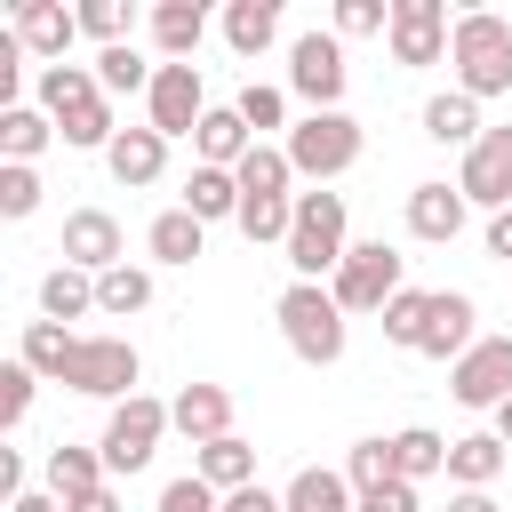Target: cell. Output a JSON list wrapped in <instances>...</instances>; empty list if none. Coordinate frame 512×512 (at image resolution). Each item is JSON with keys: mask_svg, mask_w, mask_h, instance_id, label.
Here are the masks:
<instances>
[{"mask_svg": "<svg viewBox=\"0 0 512 512\" xmlns=\"http://www.w3.org/2000/svg\"><path fill=\"white\" fill-rule=\"evenodd\" d=\"M40 112L56 120V136L72 152H112V104L96 88V64H40Z\"/></svg>", "mask_w": 512, "mask_h": 512, "instance_id": "obj_1", "label": "cell"}, {"mask_svg": "<svg viewBox=\"0 0 512 512\" xmlns=\"http://www.w3.org/2000/svg\"><path fill=\"white\" fill-rule=\"evenodd\" d=\"M272 320H280V336H288V352L304 368H336L344 344H352V312L328 296V280H288L280 304H272Z\"/></svg>", "mask_w": 512, "mask_h": 512, "instance_id": "obj_2", "label": "cell"}, {"mask_svg": "<svg viewBox=\"0 0 512 512\" xmlns=\"http://www.w3.org/2000/svg\"><path fill=\"white\" fill-rule=\"evenodd\" d=\"M448 64H456V88L472 104L488 96H512V24L496 8H464L456 32H448Z\"/></svg>", "mask_w": 512, "mask_h": 512, "instance_id": "obj_3", "label": "cell"}, {"mask_svg": "<svg viewBox=\"0 0 512 512\" xmlns=\"http://www.w3.org/2000/svg\"><path fill=\"white\" fill-rule=\"evenodd\" d=\"M344 192H296V232H288V264H296V280H336V264L352 256V240H344Z\"/></svg>", "mask_w": 512, "mask_h": 512, "instance_id": "obj_4", "label": "cell"}, {"mask_svg": "<svg viewBox=\"0 0 512 512\" xmlns=\"http://www.w3.org/2000/svg\"><path fill=\"white\" fill-rule=\"evenodd\" d=\"M360 152H368V128H360L352 112H304V120L288 128V168H296V176H312L320 192H328Z\"/></svg>", "mask_w": 512, "mask_h": 512, "instance_id": "obj_5", "label": "cell"}, {"mask_svg": "<svg viewBox=\"0 0 512 512\" xmlns=\"http://www.w3.org/2000/svg\"><path fill=\"white\" fill-rule=\"evenodd\" d=\"M136 376H144V352L128 344V336H80L72 344V368H64V384L72 392H88V400H136Z\"/></svg>", "mask_w": 512, "mask_h": 512, "instance_id": "obj_6", "label": "cell"}, {"mask_svg": "<svg viewBox=\"0 0 512 512\" xmlns=\"http://www.w3.org/2000/svg\"><path fill=\"white\" fill-rule=\"evenodd\" d=\"M160 432H176L168 424V400H152V392H136V400H120L112 416H104V472L112 480H128V472H144L152 464V448H160Z\"/></svg>", "mask_w": 512, "mask_h": 512, "instance_id": "obj_7", "label": "cell"}, {"mask_svg": "<svg viewBox=\"0 0 512 512\" xmlns=\"http://www.w3.org/2000/svg\"><path fill=\"white\" fill-rule=\"evenodd\" d=\"M288 88H296L312 112H344V88H352L344 40H336V32H296V40H288Z\"/></svg>", "mask_w": 512, "mask_h": 512, "instance_id": "obj_8", "label": "cell"}, {"mask_svg": "<svg viewBox=\"0 0 512 512\" xmlns=\"http://www.w3.org/2000/svg\"><path fill=\"white\" fill-rule=\"evenodd\" d=\"M400 264H408L400 248H384V240H360V248H352V256L336 264L328 296H336L344 312H376V320H384V304H392V296L408 288V280H400Z\"/></svg>", "mask_w": 512, "mask_h": 512, "instance_id": "obj_9", "label": "cell"}, {"mask_svg": "<svg viewBox=\"0 0 512 512\" xmlns=\"http://www.w3.org/2000/svg\"><path fill=\"white\" fill-rule=\"evenodd\" d=\"M144 128H160L168 144L176 136H200V120H208V88H200V64H160L152 72V96H144Z\"/></svg>", "mask_w": 512, "mask_h": 512, "instance_id": "obj_10", "label": "cell"}, {"mask_svg": "<svg viewBox=\"0 0 512 512\" xmlns=\"http://www.w3.org/2000/svg\"><path fill=\"white\" fill-rule=\"evenodd\" d=\"M448 392H456L464 408H488V416H496V408L512 400V336H480V344L448 368Z\"/></svg>", "mask_w": 512, "mask_h": 512, "instance_id": "obj_11", "label": "cell"}, {"mask_svg": "<svg viewBox=\"0 0 512 512\" xmlns=\"http://www.w3.org/2000/svg\"><path fill=\"white\" fill-rule=\"evenodd\" d=\"M448 8L440 0H392V64H408V72H424V64H440L448 56Z\"/></svg>", "mask_w": 512, "mask_h": 512, "instance_id": "obj_12", "label": "cell"}, {"mask_svg": "<svg viewBox=\"0 0 512 512\" xmlns=\"http://www.w3.org/2000/svg\"><path fill=\"white\" fill-rule=\"evenodd\" d=\"M120 248H128V240H120V216H112V208H72V216H64L56 256H64L72 272H96V280H104L112 264H128Z\"/></svg>", "mask_w": 512, "mask_h": 512, "instance_id": "obj_13", "label": "cell"}, {"mask_svg": "<svg viewBox=\"0 0 512 512\" xmlns=\"http://www.w3.org/2000/svg\"><path fill=\"white\" fill-rule=\"evenodd\" d=\"M456 192L472 200V208H512V128H488L472 152H464V168H456Z\"/></svg>", "mask_w": 512, "mask_h": 512, "instance_id": "obj_14", "label": "cell"}, {"mask_svg": "<svg viewBox=\"0 0 512 512\" xmlns=\"http://www.w3.org/2000/svg\"><path fill=\"white\" fill-rule=\"evenodd\" d=\"M472 344H480V304H472L464 288H432V320H424V344H416V352L456 368Z\"/></svg>", "mask_w": 512, "mask_h": 512, "instance_id": "obj_15", "label": "cell"}, {"mask_svg": "<svg viewBox=\"0 0 512 512\" xmlns=\"http://www.w3.org/2000/svg\"><path fill=\"white\" fill-rule=\"evenodd\" d=\"M8 32L24 40V56L64 64V48H72V32H80V8H64V0H16V24H8Z\"/></svg>", "mask_w": 512, "mask_h": 512, "instance_id": "obj_16", "label": "cell"}, {"mask_svg": "<svg viewBox=\"0 0 512 512\" xmlns=\"http://www.w3.org/2000/svg\"><path fill=\"white\" fill-rule=\"evenodd\" d=\"M168 424H176L192 448H208V440L232 432V392H224V384H184V392L168 400Z\"/></svg>", "mask_w": 512, "mask_h": 512, "instance_id": "obj_17", "label": "cell"}, {"mask_svg": "<svg viewBox=\"0 0 512 512\" xmlns=\"http://www.w3.org/2000/svg\"><path fill=\"white\" fill-rule=\"evenodd\" d=\"M192 152H200V168H240V160L256 152V128L240 120V104H208V120H200Z\"/></svg>", "mask_w": 512, "mask_h": 512, "instance_id": "obj_18", "label": "cell"}, {"mask_svg": "<svg viewBox=\"0 0 512 512\" xmlns=\"http://www.w3.org/2000/svg\"><path fill=\"white\" fill-rule=\"evenodd\" d=\"M200 40H208V8H200V0H160V8H152V48H160L168 64H192Z\"/></svg>", "mask_w": 512, "mask_h": 512, "instance_id": "obj_19", "label": "cell"}, {"mask_svg": "<svg viewBox=\"0 0 512 512\" xmlns=\"http://www.w3.org/2000/svg\"><path fill=\"white\" fill-rule=\"evenodd\" d=\"M104 168H112V184H160V168H168V136H160V128H120L112 152H104Z\"/></svg>", "mask_w": 512, "mask_h": 512, "instance_id": "obj_20", "label": "cell"}, {"mask_svg": "<svg viewBox=\"0 0 512 512\" xmlns=\"http://www.w3.org/2000/svg\"><path fill=\"white\" fill-rule=\"evenodd\" d=\"M464 216H472V200H464L456 184H416V192H408V232H416V240H456Z\"/></svg>", "mask_w": 512, "mask_h": 512, "instance_id": "obj_21", "label": "cell"}, {"mask_svg": "<svg viewBox=\"0 0 512 512\" xmlns=\"http://www.w3.org/2000/svg\"><path fill=\"white\" fill-rule=\"evenodd\" d=\"M200 248H208V224H200L192 208H160V216L144 224V256H152V264H192Z\"/></svg>", "mask_w": 512, "mask_h": 512, "instance_id": "obj_22", "label": "cell"}, {"mask_svg": "<svg viewBox=\"0 0 512 512\" xmlns=\"http://www.w3.org/2000/svg\"><path fill=\"white\" fill-rule=\"evenodd\" d=\"M192 472H200L216 496H240V488H256V448H248L240 432H224V440H208V448L192 456Z\"/></svg>", "mask_w": 512, "mask_h": 512, "instance_id": "obj_23", "label": "cell"}, {"mask_svg": "<svg viewBox=\"0 0 512 512\" xmlns=\"http://www.w3.org/2000/svg\"><path fill=\"white\" fill-rule=\"evenodd\" d=\"M280 504H288V512H360V496H352V480H344L336 464H304V472L280 488Z\"/></svg>", "mask_w": 512, "mask_h": 512, "instance_id": "obj_24", "label": "cell"}, {"mask_svg": "<svg viewBox=\"0 0 512 512\" xmlns=\"http://www.w3.org/2000/svg\"><path fill=\"white\" fill-rule=\"evenodd\" d=\"M424 136H432V144H464V152H472L488 128H480V104H472L464 88H440V96H424Z\"/></svg>", "mask_w": 512, "mask_h": 512, "instance_id": "obj_25", "label": "cell"}, {"mask_svg": "<svg viewBox=\"0 0 512 512\" xmlns=\"http://www.w3.org/2000/svg\"><path fill=\"white\" fill-rule=\"evenodd\" d=\"M112 472H104V448H72V440H56L48 448V496L56 504H72V496H88V488H104Z\"/></svg>", "mask_w": 512, "mask_h": 512, "instance_id": "obj_26", "label": "cell"}, {"mask_svg": "<svg viewBox=\"0 0 512 512\" xmlns=\"http://www.w3.org/2000/svg\"><path fill=\"white\" fill-rule=\"evenodd\" d=\"M224 40H232V56H264L280 40V0H232L224 8Z\"/></svg>", "mask_w": 512, "mask_h": 512, "instance_id": "obj_27", "label": "cell"}, {"mask_svg": "<svg viewBox=\"0 0 512 512\" xmlns=\"http://www.w3.org/2000/svg\"><path fill=\"white\" fill-rule=\"evenodd\" d=\"M176 208H192L200 224H224V216H240V176H232V168H192Z\"/></svg>", "mask_w": 512, "mask_h": 512, "instance_id": "obj_28", "label": "cell"}, {"mask_svg": "<svg viewBox=\"0 0 512 512\" xmlns=\"http://www.w3.org/2000/svg\"><path fill=\"white\" fill-rule=\"evenodd\" d=\"M72 344H80V336H72L64 320H24V344H16V360H24L32 376H56V384H64V368H72Z\"/></svg>", "mask_w": 512, "mask_h": 512, "instance_id": "obj_29", "label": "cell"}, {"mask_svg": "<svg viewBox=\"0 0 512 512\" xmlns=\"http://www.w3.org/2000/svg\"><path fill=\"white\" fill-rule=\"evenodd\" d=\"M48 144H56V120H48L40 104H16V112H0V160H24V168H32Z\"/></svg>", "mask_w": 512, "mask_h": 512, "instance_id": "obj_30", "label": "cell"}, {"mask_svg": "<svg viewBox=\"0 0 512 512\" xmlns=\"http://www.w3.org/2000/svg\"><path fill=\"white\" fill-rule=\"evenodd\" d=\"M240 200H288V184H296V168H288V144H256L240 168Z\"/></svg>", "mask_w": 512, "mask_h": 512, "instance_id": "obj_31", "label": "cell"}, {"mask_svg": "<svg viewBox=\"0 0 512 512\" xmlns=\"http://www.w3.org/2000/svg\"><path fill=\"white\" fill-rule=\"evenodd\" d=\"M392 464H400L408 488H424L432 472H448V440H440L432 424H408V432H392Z\"/></svg>", "mask_w": 512, "mask_h": 512, "instance_id": "obj_32", "label": "cell"}, {"mask_svg": "<svg viewBox=\"0 0 512 512\" xmlns=\"http://www.w3.org/2000/svg\"><path fill=\"white\" fill-rule=\"evenodd\" d=\"M504 472V440L496 432H464V440H448V480L456 488H488Z\"/></svg>", "mask_w": 512, "mask_h": 512, "instance_id": "obj_33", "label": "cell"}, {"mask_svg": "<svg viewBox=\"0 0 512 512\" xmlns=\"http://www.w3.org/2000/svg\"><path fill=\"white\" fill-rule=\"evenodd\" d=\"M152 72H160V64H144L136 40L96 48V88H104V96H152Z\"/></svg>", "mask_w": 512, "mask_h": 512, "instance_id": "obj_34", "label": "cell"}, {"mask_svg": "<svg viewBox=\"0 0 512 512\" xmlns=\"http://www.w3.org/2000/svg\"><path fill=\"white\" fill-rule=\"evenodd\" d=\"M80 312H96V272L56 264V272L40 280V320H80Z\"/></svg>", "mask_w": 512, "mask_h": 512, "instance_id": "obj_35", "label": "cell"}, {"mask_svg": "<svg viewBox=\"0 0 512 512\" xmlns=\"http://www.w3.org/2000/svg\"><path fill=\"white\" fill-rule=\"evenodd\" d=\"M256 248H288V232H296V192L288 200H240V216H232Z\"/></svg>", "mask_w": 512, "mask_h": 512, "instance_id": "obj_36", "label": "cell"}, {"mask_svg": "<svg viewBox=\"0 0 512 512\" xmlns=\"http://www.w3.org/2000/svg\"><path fill=\"white\" fill-rule=\"evenodd\" d=\"M144 304H152V272H144V264H112V272L96 280V312L128 320V312H144Z\"/></svg>", "mask_w": 512, "mask_h": 512, "instance_id": "obj_37", "label": "cell"}, {"mask_svg": "<svg viewBox=\"0 0 512 512\" xmlns=\"http://www.w3.org/2000/svg\"><path fill=\"white\" fill-rule=\"evenodd\" d=\"M424 320H432V288H400L392 304H384V344H400V352H416L424 344Z\"/></svg>", "mask_w": 512, "mask_h": 512, "instance_id": "obj_38", "label": "cell"}, {"mask_svg": "<svg viewBox=\"0 0 512 512\" xmlns=\"http://www.w3.org/2000/svg\"><path fill=\"white\" fill-rule=\"evenodd\" d=\"M344 480H352V496H376V488H392V480H400V464H392V440H352V456H344Z\"/></svg>", "mask_w": 512, "mask_h": 512, "instance_id": "obj_39", "label": "cell"}, {"mask_svg": "<svg viewBox=\"0 0 512 512\" xmlns=\"http://www.w3.org/2000/svg\"><path fill=\"white\" fill-rule=\"evenodd\" d=\"M40 208V168H24V160H0V216L8 224H24Z\"/></svg>", "mask_w": 512, "mask_h": 512, "instance_id": "obj_40", "label": "cell"}, {"mask_svg": "<svg viewBox=\"0 0 512 512\" xmlns=\"http://www.w3.org/2000/svg\"><path fill=\"white\" fill-rule=\"evenodd\" d=\"M128 24H136V16H128V0H80V32H88L96 48H120V40H128Z\"/></svg>", "mask_w": 512, "mask_h": 512, "instance_id": "obj_41", "label": "cell"}, {"mask_svg": "<svg viewBox=\"0 0 512 512\" xmlns=\"http://www.w3.org/2000/svg\"><path fill=\"white\" fill-rule=\"evenodd\" d=\"M392 32V0H336V40H368Z\"/></svg>", "mask_w": 512, "mask_h": 512, "instance_id": "obj_42", "label": "cell"}, {"mask_svg": "<svg viewBox=\"0 0 512 512\" xmlns=\"http://www.w3.org/2000/svg\"><path fill=\"white\" fill-rule=\"evenodd\" d=\"M32 392H40V376H32L24 360H8V368H0V424H8V432L32 416Z\"/></svg>", "mask_w": 512, "mask_h": 512, "instance_id": "obj_43", "label": "cell"}, {"mask_svg": "<svg viewBox=\"0 0 512 512\" xmlns=\"http://www.w3.org/2000/svg\"><path fill=\"white\" fill-rule=\"evenodd\" d=\"M232 104H240V120H248V128H256V136H264V128H280V120H288V96H280V88H264V80H248V88H240V96H232Z\"/></svg>", "mask_w": 512, "mask_h": 512, "instance_id": "obj_44", "label": "cell"}, {"mask_svg": "<svg viewBox=\"0 0 512 512\" xmlns=\"http://www.w3.org/2000/svg\"><path fill=\"white\" fill-rule=\"evenodd\" d=\"M160 512H224V496H216L200 472H184V480H168V488H160Z\"/></svg>", "mask_w": 512, "mask_h": 512, "instance_id": "obj_45", "label": "cell"}, {"mask_svg": "<svg viewBox=\"0 0 512 512\" xmlns=\"http://www.w3.org/2000/svg\"><path fill=\"white\" fill-rule=\"evenodd\" d=\"M360 512H416V488H408V480H392V488L360 496Z\"/></svg>", "mask_w": 512, "mask_h": 512, "instance_id": "obj_46", "label": "cell"}, {"mask_svg": "<svg viewBox=\"0 0 512 512\" xmlns=\"http://www.w3.org/2000/svg\"><path fill=\"white\" fill-rule=\"evenodd\" d=\"M224 512H288L272 488H240V496H224Z\"/></svg>", "mask_w": 512, "mask_h": 512, "instance_id": "obj_47", "label": "cell"}, {"mask_svg": "<svg viewBox=\"0 0 512 512\" xmlns=\"http://www.w3.org/2000/svg\"><path fill=\"white\" fill-rule=\"evenodd\" d=\"M64 512H120V488H112V480H104V488H88V496H72V504H64Z\"/></svg>", "mask_w": 512, "mask_h": 512, "instance_id": "obj_48", "label": "cell"}, {"mask_svg": "<svg viewBox=\"0 0 512 512\" xmlns=\"http://www.w3.org/2000/svg\"><path fill=\"white\" fill-rule=\"evenodd\" d=\"M488 256H504V264H512V208H496V216H488Z\"/></svg>", "mask_w": 512, "mask_h": 512, "instance_id": "obj_49", "label": "cell"}, {"mask_svg": "<svg viewBox=\"0 0 512 512\" xmlns=\"http://www.w3.org/2000/svg\"><path fill=\"white\" fill-rule=\"evenodd\" d=\"M448 512H496V496H488V488H456V496H448Z\"/></svg>", "mask_w": 512, "mask_h": 512, "instance_id": "obj_50", "label": "cell"}, {"mask_svg": "<svg viewBox=\"0 0 512 512\" xmlns=\"http://www.w3.org/2000/svg\"><path fill=\"white\" fill-rule=\"evenodd\" d=\"M8 512H64V504H56V496H40V488H24V496H16Z\"/></svg>", "mask_w": 512, "mask_h": 512, "instance_id": "obj_51", "label": "cell"}, {"mask_svg": "<svg viewBox=\"0 0 512 512\" xmlns=\"http://www.w3.org/2000/svg\"><path fill=\"white\" fill-rule=\"evenodd\" d=\"M496 440H504V448H512V400H504V408H496Z\"/></svg>", "mask_w": 512, "mask_h": 512, "instance_id": "obj_52", "label": "cell"}]
</instances>
